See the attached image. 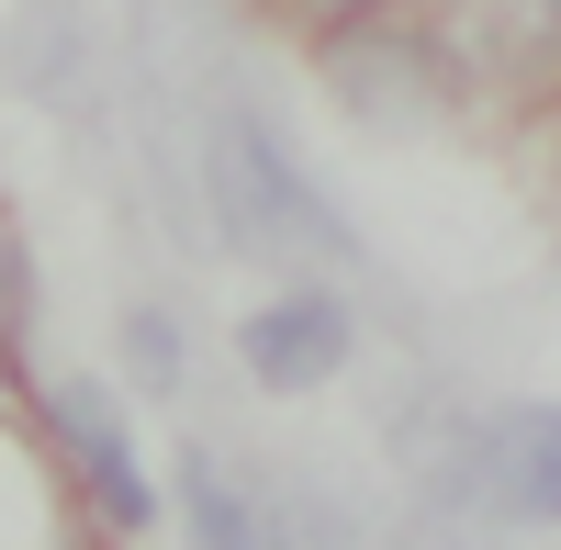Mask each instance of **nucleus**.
Instances as JSON below:
<instances>
[{"mask_svg": "<svg viewBox=\"0 0 561 550\" xmlns=\"http://www.w3.org/2000/svg\"><path fill=\"white\" fill-rule=\"evenodd\" d=\"M483 506L517 528H561V404H505L483 427Z\"/></svg>", "mask_w": 561, "mask_h": 550, "instance_id": "nucleus-5", "label": "nucleus"}, {"mask_svg": "<svg viewBox=\"0 0 561 550\" xmlns=\"http://www.w3.org/2000/svg\"><path fill=\"white\" fill-rule=\"evenodd\" d=\"M124 359H135V382H147V393H180V371H192V359H180V326H169L158 303L124 314Z\"/></svg>", "mask_w": 561, "mask_h": 550, "instance_id": "nucleus-7", "label": "nucleus"}, {"mask_svg": "<svg viewBox=\"0 0 561 550\" xmlns=\"http://www.w3.org/2000/svg\"><path fill=\"white\" fill-rule=\"evenodd\" d=\"M180 506H192V539H214V550H248V539H259V506H248L214 461H180Z\"/></svg>", "mask_w": 561, "mask_h": 550, "instance_id": "nucleus-6", "label": "nucleus"}, {"mask_svg": "<svg viewBox=\"0 0 561 550\" xmlns=\"http://www.w3.org/2000/svg\"><path fill=\"white\" fill-rule=\"evenodd\" d=\"M550 34H561V0H550Z\"/></svg>", "mask_w": 561, "mask_h": 550, "instance_id": "nucleus-9", "label": "nucleus"}, {"mask_svg": "<svg viewBox=\"0 0 561 550\" xmlns=\"http://www.w3.org/2000/svg\"><path fill=\"white\" fill-rule=\"evenodd\" d=\"M314 68H325V102L359 135H427L449 113V68L415 23H348V34H325Z\"/></svg>", "mask_w": 561, "mask_h": 550, "instance_id": "nucleus-2", "label": "nucleus"}, {"mask_svg": "<svg viewBox=\"0 0 561 550\" xmlns=\"http://www.w3.org/2000/svg\"><path fill=\"white\" fill-rule=\"evenodd\" d=\"M348 348H359V326H348L337 293H280V303H259L248 326H237V359H248L259 393H314V382H337Z\"/></svg>", "mask_w": 561, "mask_h": 550, "instance_id": "nucleus-4", "label": "nucleus"}, {"mask_svg": "<svg viewBox=\"0 0 561 550\" xmlns=\"http://www.w3.org/2000/svg\"><path fill=\"white\" fill-rule=\"evenodd\" d=\"M45 427H57L68 472H79V494H90V517H102L113 539H135V528L158 517V494H147V472H135L124 416H113V393H102V382H57V393H45Z\"/></svg>", "mask_w": 561, "mask_h": 550, "instance_id": "nucleus-3", "label": "nucleus"}, {"mask_svg": "<svg viewBox=\"0 0 561 550\" xmlns=\"http://www.w3.org/2000/svg\"><path fill=\"white\" fill-rule=\"evenodd\" d=\"M12 337H34V259L12 248Z\"/></svg>", "mask_w": 561, "mask_h": 550, "instance_id": "nucleus-8", "label": "nucleus"}, {"mask_svg": "<svg viewBox=\"0 0 561 550\" xmlns=\"http://www.w3.org/2000/svg\"><path fill=\"white\" fill-rule=\"evenodd\" d=\"M203 203H214V237L248 259H359V237L325 214V192L293 169V147L259 113L203 124Z\"/></svg>", "mask_w": 561, "mask_h": 550, "instance_id": "nucleus-1", "label": "nucleus"}]
</instances>
